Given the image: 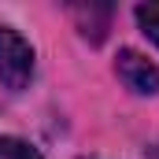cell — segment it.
<instances>
[{"mask_svg":"<svg viewBox=\"0 0 159 159\" xmlns=\"http://www.w3.org/2000/svg\"><path fill=\"white\" fill-rule=\"evenodd\" d=\"M34 78V48L11 26H0V81L7 89H26Z\"/></svg>","mask_w":159,"mask_h":159,"instance_id":"obj_1","label":"cell"},{"mask_svg":"<svg viewBox=\"0 0 159 159\" xmlns=\"http://www.w3.org/2000/svg\"><path fill=\"white\" fill-rule=\"evenodd\" d=\"M115 70H119L122 85L129 93H137V96H156L159 93V67L148 56H141L133 48H122L119 59H115Z\"/></svg>","mask_w":159,"mask_h":159,"instance_id":"obj_2","label":"cell"},{"mask_svg":"<svg viewBox=\"0 0 159 159\" xmlns=\"http://www.w3.org/2000/svg\"><path fill=\"white\" fill-rule=\"evenodd\" d=\"M0 159H41V152L22 137H0Z\"/></svg>","mask_w":159,"mask_h":159,"instance_id":"obj_3","label":"cell"},{"mask_svg":"<svg viewBox=\"0 0 159 159\" xmlns=\"http://www.w3.org/2000/svg\"><path fill=\"white\" fill-rule=\"evenodd\" d=\"M137 22H141V30L159 44V4H141V7H137Z\"/></svg>","mask_w":159,"mask_h":159,"instance_id":"obj_4","label":"cell"}]
</instances>
